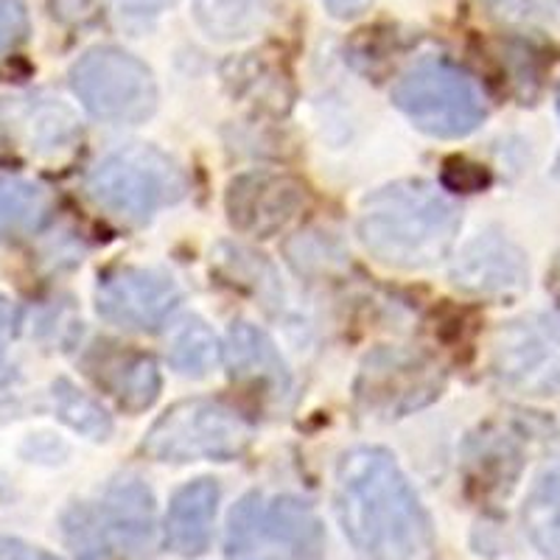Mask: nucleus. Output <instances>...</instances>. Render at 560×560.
I'll use <instances>...</instances> for the list:
<instances>
[{
	"label": "nucleus",
	"instance_id": "9d476101",
	"mask_svg": "<svg viewBox=\"0 0 560 560\" xmlns=\"http://www.w3.org/2000/svg\"><path fill=\"white\" fill-rule=\"evenodd\" d=\"M300 205H303V185L287 174H244L230 183L228 191V213L233 228L258 238L287 228Z\"/></svg>",
	"mask_w": 560,
	"mask_h": 560
},
{
	"label": "nucleus",
	"instance_id": "0eeeda50",
	"mask_svg": "<svg viewBox=\"0 0 560 560\" xmlns=\"http://www.w3.org/2000/svg\"><path fill=\"white\" fill-rule=\"evenodd\" d=\"M70 84L88 113L109 124H138L158 107L152 70L118 48L84 54L70 70Z\"/></svg>",
	"mask_w": 560,
	"mask_h": 560
},
{
	"label": "nucleus",
	"instance_id": "bb28decb",
	"mask_svg": "<svg viewBox=\"0 0 560 560\" xmlns=\"http://www.w3.org/2000/svg\"><path fill=\"white\" fill-rule=\"evenodd\" d=\"M549 289L555 292V298L560 300V253H558V261H555L552 275H549Z\"/></svg>",
	"mask_w": 560,
	"mask_h": 560
},
{
	"label": "nucleus",
	"instance_id": "4be33fe9",
	"mask_svg": "<svg viewBox=\"0 0 560 560\" xmlns=\"http://www.w3.org/2000/svg\"><path fill=\"white\" fill-rule=\"evenodd\" d=\"M28 34V12L23 0H0V57L18 48Z\"/></svg>",
	"mask_w": 560,
	"mask_h": 560
},
{
	"label": "nucleus",
	"instance_id": "39448f33",
	"mask_svg": "<svg viewBox=\"0 0 560 560\" xmlns=\"http://www.w3.org/2000/svg\"><path fill=\"white\" fill-rule=\"evenodd\" d=\"M253 440V427L228 404L191 398L160 415L143 440V452L158 463L236 459Z\"/></svg>",
	"mask_w": 560,
	"mask_h": 560
},
{
	"label": "nucleus",
	"instance_id": "c85d7f7f",
	"mask_svg": "<svg viewBox=\"0 0 560 560\" xmlns=\"http://www.w3.org/2000/svg\"><path fill=\"white\" fill-rule=\"evenodd\" d=\"M558 107H560V93H558Z\"/></svg>",
	"mask_w": 560,
	"mask_h": 560
},
{
	"label": "nucleus",
	"instance_id": "6ab92c4d",
	"mask_svg": "<svg viewBox=\"0 0 560 560\" xmlns=\"http://www.w3.org/2000/svg\"><path fill=\"white\" fill-rule=\"evenodd\" d=\"M269 0H197V18L217 39H242L264 26Z\"/></svg>",
	"mask_w": 560,
	"mask_h": 560
},
{
	"label": "nucleus",
	"instance_id": "a211bd4d",
	"mask_svg": "<svg viewBox=\"0 0 560 560\" xmlns=\"http://www.w3.org/2000/svg\"><path fill=\"white\" fill-rule=\"evenodd\" d=\"M102 382L129 412L152 407L160 393L158 364L149 357H118L104 362Z\"/></svg>",
	"mask_w": 560,
	"mask_h": 560
},
{
	"label": "nucleus",
	"instance_id": "2eb2a0df",
	"mask_svg": "<svg viewBox=\"0 0 560 560\" xmlns=\"http://www.w3.org/2000/svg\"><path fill=\"white\" fill-rule=\"evenodd\" d=\"M230 373L236 378H253V382H272L287 387L289 373L287 364L269 342L264 331H258L249 323H236L228 334V348H224Z\"/></svg>",
	"mask_w": 560,
	"mask_h": 560
},
{
	"label": "nucleus",
	"instance_id": "f03ea898",
	"mask_svg": "<svg viewBox=\"0 0 560 560\" xmlns=\"http://www.w3.org/2000/svg\"><path fill=\"white\" fill-rule=\"evenodd\" d=\"M459 217L434 185L407 179L376 191L364 202L359 219L362 244L382 264L398 269H423L452 249Z\"/></svg>",
	"mask_w": 560,
	"mask_h": 560
},
{
	"label": "nucleus",
	"instance_id": "b1692460",
	"mask_svg": "<svg viewBox=\"0 0 560 560\" xmlns=\"http://www.w3.org/2000/svg\"><path fill=\"white\" fill-rule=\"evenodd\" d=\"M174 0H115V7L124 14H135V18H147V14H160L163 9L172 7Z\"/></svg>",
	"mask_w": 560,
	"mask_h": 560
},
{
	"label": "nucleus",
	"instance_id": "cd10ccee",
	"mask_svg": "<svg viewBox=\"0 0 560 560\" xmlns=\"http://www.w3.org/2000/svg\"><path fill=\"white\" fill-rule=\"evenodd\" d=\"M7 378H9V368H7V362H3V357H0V387L7 384Z\"/></svg>",
	"mask_w": 560,
	"mask_h": 560
},
{
	"label": "nucleus",
	"instance_id": "ddd939ff",
	"mask_svg": "<svg viewBox=\"0 0 560 560\" xmlns=\"http://www.w3.org/2000/svg\"><path fill=\"white\" fill-rule=\"evenodd\" d=\"M219 485L210 479H197L174 493L166 516L168 547L177 555H199L208 549L213 535V518H217Z\"/></svg>",
	"mask_w": 560,
	"mask_h": 560
},
{
	"label": "nucleus",
	"instance_id": "7ed1b4c3",
	"mask_svg": "<svg viewBox=\"0 0 560 560\" xmlns=\"http://www.w3.org/2000/svg\"><path fill=\"white\" fill-rule=\"evenodd\" d=\"M228 560H323V527L312 504L249 493L228 522Z\"/></svg>",
	"mask_w": 560,
	"mask_h": 560
},
{
	"label": "nucleus",
	"instance_id": "a878e982",
	"mask_svg": "<svg viewBox=\"0 0 560 560\" xmlns=\"http://www.w3.org/2000/svg\"><path fill=\"white\" fill-rule=\"evenodd\" d=\"M9 331H12V306L0 298V342L7 339Z\"/></svg>",
	"mask_w": 560,
	"mask_h": 560
},
{
	"label": "nucleus",
	"instance_id": "412c9836",
	"mask_svg": "<svg viewBox=\"0 0 560 560\" xmlns=\"http://www.w3.org/2000/svg\"><path fill=\"white\" fill-rule=\"evenodd\" d=\"M54 404H57V412L62 415L65 423H70L84 438L104 440L113 432L109 415L90 395H84L82 389H77L70 382H65V378H59L54 384Z\"/></svg>",
	"mask_w": 560,
	"mask_h": 560
},
{
	"label": "nucleus",
	"instance_id": "20e7f679",
	"mask_svg": "<svg viewBox=\"0 0 560 560\" xmlns=\"http://www.w3.org/2000/svg\"><path fill=\"white\" fill-rule=\"evenodd\" d=\"M90 197L124 222H149L160 208L188 191L183 168L154 147H124L107 154L88 177Z\"/></svg>",
	"mask_w": 560,
	"mask_h": 560
},
{
	"label": "nucleus",
	"instance_id": "1a4fd4ad",
	"mask_svg": "<svg viewBox=\"0 0 560 560\" xmlns=\"http://www.w3.org/2000/svg\"><path fill=\"white\" fill-rule=\"evenodd\" d=\"M179 289L166 275L149 269H118L102 280L96 308L102 319L129 331H154L179 306Z\"/></svg>",
	"mask_w": 560,
	"mask_h": 560
},
{
	"label": "nucleus",
	"instance_id": "dca6fc26",
	"mask_svg": "<svg viewBox=\"0 0 560 560\" xmlns=\"http://www.w3.org/2000/svg\"><path fill=\"white\" fill-rule=\"evenodd\" d=\"M54 202L45 188L18 177H0V238H26L51 219Z\"/></svg>",
	"mask_w": 560,
	"mask_h": 560
},
{
	"label": "nucleus",
	"instance_id": "f3484780",
	"mask_svg": "<svg viewBox=\"0 0 560 560\" xmlns=\"http://www.w3.org/2000/svg\"><path fill=\"white\" fill-rule=\"evenodd\" d=\"M524 527L541 555L560 560V465L538 477L524 504Z\"/></svg>",
	"mask_w": 560,
	"mask_h": 560
},
{
	"label": "nucleus",
	"instance_id": "f8f14e48",
	"mask_svg": "<svg viewBox=\"0 0 560 560\" xmlns=\"http://www.w3.org/2000/svg\"><path fill=\"white\" fill-rule=\"evenodd\" d=\"M98 541H109L121 552L143 555L152 549L154 502L143 485H115L104 499L98 516L90 522Z\"/></svg>",
	"mask_w": 560,
	"mask_h": 560
},
{
	"label": "nucleus",
	"instance_id": "f257e3e1",
	"mask_svg": "<svg viewBox=\"0 0 560 560\" xmlns=\"http://www.w3.org/2000/svg\"><path fill=\"white\" fill-rule=\"evenodd\" d=\"M337 513L345 535L368 560H434L429 513L384 448H353L337 465Z\"/></svg>",
	"mask_w": 560,
	"mask_h": 560
},
{
	"label": "nucleus",
	"instance_id": "aec40b11",
	"mask_svg": "<svg viewBox=\"0 0 560 560\" xmlns=\"http://www.w3.org/2000/svg\"><path fill=\"white\" fill-rule=\"evenodd\" d=\"M168 359H172L174 370H179L183 376H208L213 364L219 362L217 337H213L208 325L191 319L174 337Z\"/></svg>",
	"mask_w": 560,
	"mask_h": 560
},
{
	"label": "nucleus",
	"instance_id": "5701e85b",
	"mask_svg": "<svg viewBox=\"0 0 560 560\" xmlns=\"http://www.w3.org/2000/svg\"><path fill=\"white\" fill-rule=\"evenodd\" d=\"M0 560H59L37 547H26L20 541H0Z\"/></svg>",
	"mask_w": 560,
	"mask_h": 560
},
{
	"label": "nucleus",
	"instance_id": "393cba45",
	"mask_svg": "<svg viewBox=\"0 0 560 560\" xmlns=\"http://www.w3.org/2000/svg\"><path fill=\"white\" fill-rule=\"evenodd\" d=\"M337 18H357L370 7V0H325Z\"/></svg>",
	"mask_w": 560,
	"mask_h": 560
},
{
	"label": "nucleus",
	"instance_id": "9b49d317",
	"mask_svg": "<svg viewBox=\"0 0 560 560\" xmlns=\"http://www.w3.org/2000/svg\"><path fill=\"white\" fill-rule=\"evenodd\" d=\"M452 278L463 292L482 294V298H502L524 289L527 283V264L508 238L485 233L465 244L452 267Z\"/></svg>",
	"mask_w": 560,
	"mask_h": 560
},
{
	"label": "nucleus",
	"instance_id": "6e6552de",
	"mask_svg": "<svg viewBox=\"0 0 560 560\" xmlns=\"http://www.w3.org/2000/svg\"><path fill=\"white\" fill-rule=\"evenodd\" d=\"M497 376L527 395L560 393V331L547 319H518L502 328L493 350Z\"/></svg>",
	"mask_w": 560,
	"mask_h": 560
},
{
	"label": "nucleus",
	"instance_id": "423d86ee",
	"mask_svg": "<svg viewBox=\"0 0 560 560\" xmlns=\"http://www.w3.org/2000/svg\"><path fill=\"white\" fill-rule=\"evenodd\" d=\"M393 102L409 121L434 138H463L485 118V102L468 73L440 59L415 65L395 84Z\"/></svg>",
	"mask_w": 560,
	"mask_h": 560
},
{
	"label": "nucleus",
	"instance_id": "4468645a",
	"mask_svg": "<svg viewBox=\"0 0 560 560\" xmlns=\"http://www.w3.org/2000/svg\"><path fill=\"white\" fill-rule=\"evenodd\" d=\"M12 127L32 152L57 154L82 135L77 115L54 98H28L12 113Z\"/></svg>",
	"mask_w": 560,
	"mask_h": 560
}]
</instances>
